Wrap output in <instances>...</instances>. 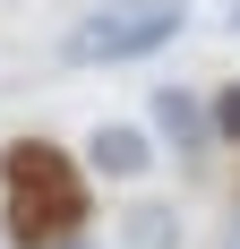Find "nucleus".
Segmentation results:
<instances>
[{"label":"nucleus","mask_w":240,"mask_h":249,"mask_svg":"<svg viewBox=\"0 0 240 249\" xmlns=\"http://www.w3.org/2000/svg\"><path fill=\"white\" fill-rule=\"evenodd\" d=\"M0 180H9L0 224H9L17 249H69V241H86V180H77V163L51 146V138L0 146Z\"/></svg>","instance_id":"obj_1"},{"label":"nucleus","mask_w":240,"mask_h":249,"mask_svg":"<svg viewBox=\"0 0 240 249\" xmlns=\"http://www.w3.org/2000/svg\"><path fill=\"white\" fill-rule=\"evenodd\" d=\"M180 26H189V0H103V9H86V18L69 26L60 60H69V69H120V60H154V52H163Z\"/></svg>","instance_id":"obj_2"},{"label":"nucleus","mask_w":240,"mask_h":249,"mask_svg":"<svg viewBox=\"0 0 240 249\" xmlns=\"http://www.w3.org/2000/svg\"><path fill=\"white\" fill-rule=\"evenodd\" d=\"M146 129L180 155V172H197V163L223 146V138H215V103L189 95V86H154V95H146Z\"/></svg>","instance_id":"obj_3"},{"label":"nucleus","mask_w":240,"mask_h":249,"mask_svg":"<svg viewBox=\"0 0 240 249\" xmlns=\"http://www.w3.org/2000/svg\"><path fill=\"white\" fill-rule=\"evenodd\" d=\"M86 172H103V180H146V172H154V129H137V121H95Z\"/></svg>","instance_id":"obj_4"},{"label":"nucleus","mask_w":240,"mask_h":249,"mask_svg":"<svg viewBox=\"0 0 240 249\" xmlns=\"http://www.w3.org/2000/svg\"><path fill=\"white\" fill-rule=\"evenodd\" d=\"M120 241H129V249H171V241H180V206L137 198L129 215H120Z\"/></svg>","instance_id":"obj_5"},{"label":"nucleus","mask_w":240,"mask_h":249,"mask_svg":"<svg viewBox=\"0 0 240 249\" xmlns=\"http://www.w3.org/2000/svg\"><path fill=\"white\" fill-rule=\"evenodd\" d=\"M206 103H215V138H223V146H240V77H232V86H215Z\"/></svg>","instance_id":"obj_6"},{"label":"nucleus","mask_w":240,"mask_h":249,"mask_svg":"<svg viewBox=\"0 0 240 249\" xmlns=\"http://www.w3.org/2000/svg\"><path fill=\"white\" fill-rule=\"evenodd\" d=\"M69 249H95V241H69Z\"/></svg>","instance_id":"obj_7"},{"label":"nucleus","mask_w":240,"mask_h":249,"mask_svg":"<svg viewBox=\"0 0 240 249\" xmlns=\"http://www.w3.org/2000/svg\"><path fill=\"white\" fill-rule=\"evenodd\" d=\"M232 249H240V224H232Z\"/></svg>","instance_id":"obj_8"},{"label":"nucleus","mask_w":240,"mask_h":249,"mask_svg":"<svg viewBox=\"0 0 240 249\" xmlns=\"http://www.w3.org/2000/svg\"><path fill=\"white\" fill-rule=\"evenodd\" d=\"M232 26H240V9H232Z\"/></svg>","instance_id":"obj_9"}]
</instances>
